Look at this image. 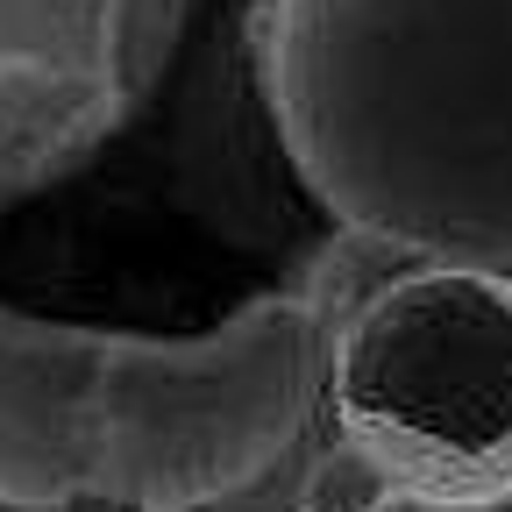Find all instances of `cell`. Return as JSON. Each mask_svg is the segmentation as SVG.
Listing matches in <instances>:
<instances>
[{
    "mask_svg": "<svg viewBox=\"0 0 512 512\" xmlns=\"http://www.w3.org/2000/svg\"><path fill=\"white\" fill-rule=\"evenodd\" d=\"M256 72L349 235L512 278V0H271Z\"/></svg>",
    "mask_w": 512,
    "mask_h": 512,
    "instance_id": "obj_1",
    "label": "cell"
},
{
    "mask_svg": "<svg viewBox=\"0 0 512 512\" xmlns=\"http://www.w3.org/2000/svg\"><path fill=\"white\" fill-rule=\"evenodd\" d=\"M335 377L328 313L271 292L200 335H114L93 406V505L200 512L278 470Z\"/></svg>",
    "mask_w": 512,
    "mask_h": 512,
    "instance_id": "obj_2",
    "label": "cell"
},
{
    "mask_svg": "<svg viewBox=\"0 0 512 512\" xmlns=\"http://www.w3.org/2000/svg\"><path fill=\"white\" fill-rule=\"evenodd\" d=\"M328 406L392 484L512 477V278L477 264L384 278L335 328Z\"/></svg>",
    "mask_w": 512,
    "mask_h": 512,
    "instance_id": "obj_3",
    "label": "cell"
},
{
    "mask_svg": "<svg viewBox=\"0 0 512 512\" xmlns=\"http://www.w3.org/2000/svg\"><path fill=\"white\" fill-rule=\"evenodd\" d=\"M114 128L107 79L50 57H0V214L43 192ZM114 335L0 299V505H93V406Z\"/></svg>",
    "mask_w": 512,
    "mask_h": 512,
    "instance_id": "obj_4",
    "label": "cell"
},
{
    "mask_svg": "<svg viewBox=\"0 0 512 512\" xmlns=\"http://www.w3.org/2000/svg\"><path fill=\"white\" fill-rule=\"evenodd\" d=\"M377 512H512V477H484V484H399Z\"/></svg>",
    "mask_w": 512,
    "mask_h": 512,
    "instance_id": "obj_5",
    "label": "cell"
}]
</instances>
